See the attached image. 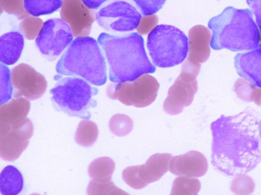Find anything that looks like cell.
Masks as SVG:
<instances>
[{"instance_id": "603a6c76", "label": "cell", "mask_w": 261, "mask_h": 195, "mask_svg": "<svg viewBox=\"0 0 261 195\" xmlns=\"http://www.w3.org/2000/svg\"><path fill=\"white\" fill-rule=\"evenodd\" d=\"M99 130L97 124L88 119H84L80 123L75 133L76 143L79 145L89 147L97 141Z\"/></svg>"}, {"instance_id": "7402d4cb", "label": "cell", "mask_w": 261, "mask_h": 195, "mask_svg": "<svg viewBox=\"0 0 261 195\" xmlns=\"http://www.w3.org/2000/svg\"><path fill=\"white\" fill-rule=\"evenodd\" d=\"M27 13L33 17L55 13L62 7L63 0H23Z\"/></svg>"}, {"instance_id": "44dd1931", "label": "cell", "mask_w": 261, "mask_h": 195, "mask_svg": "<svg viewBox=\"0 0 261 195\" xmlns=\"http://www.w3.org/2000/svg\"><path fill=\"white\" fill-rule=\"evenodd\" d=\"M115 170V162L108 157L95 159L89 166V175L92 180L97 182L111 181Z\"/></svg>"}, {"instance_id": "7c38bea8", "label": "cell", "mask_w": 261, "mask_h": 195, "mask_svg": "<svg viewBox=\"0 0 261 195\" xmlns=\"http://www.w3.org/2000/svg\"><path fill=\"white\" fill-rule=\"evenodd\" d=\"M11 79L14 98L24 96L31 100H36L43 96L48 86L46 77L25 63H21L12 69Z\"/></svg>"}, {"instance_id": "83f0119b", "label": "cell", "mask_w": 261, "mask_h": 195, "mask_svg": "<svg viewBox=\"0 0 261 195\" xmlns=\"http://www.w3.org/2000/svg\"><path fill=\"white\" fill-rule=\"evenodd\" d=\"M43 20L36 17H29L22 19L19 24L20 31L27 39L34 40L43 28Z\"/></svg>"}, {"instance_id": "4fadbf2b", "label": "cell", "mask_w": 261, "mask_h": 195, "mask_svg": "<svg viewBox=\"0 0 261 195\" xmlns=\"http://www.w3.org/2000/svg\"><path fill=\"white\" fill-rule=\"evenodd\" d=\"M61 17L65 21L75 37H88L96 19V13L83 0H63Z\"/></svg>"}, {"instance_id": "e0dca14e", "label": "cell", "mask_w": 261, "mask_h": 195, "mask_svg": "<svg viewBox=\"0 0 261 195\" xmlns=\"http://www.w3.org/2000/svg\"><path fill=\"white\" fill-rule=\"evenodd\" d=\"M31 103L27 99L19 97L0 106V129L24 122L30 113Z\"/></svg>"}, {"instance_id": "cb8c5ba5", "label": "cell", "mask_w": 261, "mask_h": 195, "mask_svg": "<svg viewBox=\"0 0 261 195\" xmlns=\"http://www.w3.org/2000/svg\"><path fill=\"white\" fill-rule=\"evenodd\" d=\"M234 90L239 98L246 102L253 101L261 106V88L253 86L245 79H239L234 85Z\"/></svg>"}, {"instance_id": "2e32d148", "label": "cell", "mask_w": 261, "mask_h": 195, "mask_svg": "<svg viewBox=\"0 0 261 195\" xmlns=\"http://www.w3.org/2000/svg\"><path fill=\"white\" fill-rule=\"evenodd\" d=\"M234 65L239 76L261 88V44L254 50L237 54Z\"/></svg>"}, {"instance_id": "5b68a950", "label": "cell", "mask_w": 261, "mask_h": 195, "mask_svg": "<svg viewBox=\"0 0 261 195\" xmlns=\"http://www.w3.org/2000/svg\"><path fill=\"white\" fill-rule=\"evenodd\" d=\"M54 79L58 82L50 91L54 109L70 117L91 118L90 109L97 105V101L94 99L99 92L97 88L81 77H62L59 75Z\"/></svg>"}, {"instance_id": "30bf717a", "label": "cell", "mask_w": 261, "mask_h": 195, "mask_svg": "<svg viewBox=\"0 0 261 195\" xmlns=\"http://www.w3.org/2000/svg\"><path fill=\"white\" fill-rule=\"evenodd\" d=\"M73 40L71 29L62 19H50L44 22L36 39V44L43 57L54 61L70 46Z\"/></svg>"}, {"instance_id": "e575fe53", "label": "cell", "mask_w": 261, "mask_h": 195, "mask_svg": "<svg viewBox=\"0 0 261 195\" xmlns=\"http://www.w3.org/2000/svg\"><path fill=\"white\" fill-rule=\"evenodd\" d=\"M109 1L110 0H83V3L88 8L93 10H98Z\"/></svg>"}, {"instance_id": "d4e9b609", "label": "cell", "mask_w": 261, "mask_h": 195, "mask_svg": "<svg viewBox=\"0 0 261 195\" xmlns=\"http://www.w3.org/2000/svg\"><path fill=\"white\" fill-rule=\"evenodd\" d=\"M201 188L200 182L197 179L179 176L173 182L171 194L193 195L198 194Z\"/></svg>"}, {"instance_id": "d6a6232c", "label": "cell", "mask_w": 261, "mask_h": 195, "mask_svg": "<svg viewBox=\"0 0 261 195\" xmlns=\"http://www.w3.org/2000/svg\"><path fill=\"white\" fill-rule=\"evenodd\" d=\"M159 18L155 14L144 16L141 18L139 26L137 27V33L140 35L149 34L158 26Z\"/></svg>"}, {"instance_id": "ac0fdd59", "label": "cell", "mask_w": 261, "mask_h": 195, "mask_svg": "<svg viewBox=\"0 0 261 195\" xmlns=\"http://www.w3.org/2000/svg\"><path fill=\"white\" fill-rule=\"evenodd\" d=\"M24 39L16 31L7 32L0 38V61L7 66L15 64L22 53Z\"/></svg>"}, {"instance_id": "9a60e30c", "label": "cell", "mask_w": 261, "mask_h": 195, "mask_svg": "<svg viewBox=\"0 0 261 195\" xmlns=\"http://www.w3.org/2000/svg\"><path fill=\"white\" fill-rule=\"evenodd\" d=\"M212 33L209 29L197 25L190 29L188 39V57L187 60L193 63L206 62L210 55Z\"/></svg>"}, {"instance_id": "5bb4252c", "label": "cell", "mask_w": 261, "mask_h": 195, "mask_svg": "<svg viewBox=\"0 0 261 195\" xmlns=\"http://www.w3.org/2000/svg\"><path fill=\"white\" fill-rule=\"evenodd\" d=\"M208 162L202 153L192 151L175 157H172L169 162V171L178 176L199 178L206 174Z\"/></svg>"}, {"instance_id": "f1b7e54d", "label": "cell", "mask_w": 261, "mask_h": 195, "mask_svg": "<svg viewBox=\"0 0 261 195\" xmlns=\"http://www.w3.org/2000/svg\"><path fill=\"white\" fill-rule=\"evenodd\" d=\"M88 194L90 195L128 194V193L118 188L112 180L109 182H97L92 180L88 185Z\"/></svg>"}, {"instance_id": "484cf974", "label": "cell", "mask_w": 261, "mask_h": 195, "mask_svg": "<svg viewBox=\"0 0 261 195\" xmlns=\"http://www.w3.org/2000/svg\"><path fill=\"white\" fill-rule=\"evenodd\" d=\"M134 123L127 115L117 114L110 119V129L117 136H125L132 132Z\"/></svg>"}, {"instance_id": "7a4b0ae2", "label": "cell", "mask_w": 261, "mask_h": 195, "mask_svg": "<svg viewBox=\"0 0 261 195\" xmlns=\"http://www.w3.org/2000/svg\"><path fill=\"white\" fill-rule=\"evenodd\" d=\"M114 83L134 81L144 74L155 73L145 50L144 38L138 33L116 36L101 33L97 39Z\"/></svg>"}, {"instance_id": "d6986e66", "label": "cell", "mask_w": 261, "mask_h": 195, "mask_svg": "<svg viewBox=\"0 0 261 195\" xmlns=\"http://www.w3.org/2000/svg\"><path fill=\"white\" fill-rule=\"evenodd\" d=\"M171 154L156 153L148 159L146 164L142 165V171L148 183L160 180L168 172Z\"/></svg>"}, {"instance_id": "836d02e7", "label": "cell", "mask_w": 261, "mask_h": 195, "mask_svg": "<svg viewBox=\"0 0 261 195\" xmlns=\"http://www.w3.org/2000/svg\"><path fill=\"white\" fill-rule=\"evenodd\" d=\"M246 3L251 7L255 15V21L261 33V0H246Z\"/></svg>"}, {"instance_id": "ba28073f", "label": "cell", "mask_w": 261, "mask_h": 195, "mask_svg": "<svg viewBox=\"0 0 261 195\" xmlns=\"http://www.w3.org/2000/svg\"><path fill=\"white\" fill-rule=\"evenodd\" d=\"M159 87L155 77L144 74L134 81L110 85L107 94L110 98L118 99L125 105L142 108L155 100Z\"/></svg>"}, {"instance_id": "277c9868", "label": "cell", "mask_w": 261, "mask_h": 195, "mask_svg": "<svg viewBox=\"0 0 261 195\" xmlns=\"http://www.w3.org/2000/svg\"><path fill=\"white\" fill-rule=\"evenodd\" d=\"M56 73L61 76L79 77L95 86L107 82V64L98 41L77 37L58 61Z\"/></svg>"}, {"instance_id": "d590c367", "label": "cell", "mask_w": 261, "mask_h": 195, "mask_svg": "<svg viewBox=\"0 0 261 195\" xmlns=\"http://www.w3.org/2000/svg\"><path fill=\"white\" fill-rule=\"evenodd\" d=\"M259 129H260V134L261 137V120L260 123H259Z\"/></svg>"}, {"instance_id": "4316f807", "label": "cell", "mask_w": 261, "mask_h": 195, "mask_svg": "<svg viewBox=\"0 0 261 195\" xmlns=\"http://www.w3.org/2000/svg\"><path fill=\"white\" fill-rule=\"evenodd\" d=\"M12 79L10 70L4 63H0V104H5L12 98Z\"/></svg>"}, {"instance_id": "8fae6325", "label": "cell", "mask_w": 261, "mask_h": 195, "mask_svg": "<svg viewBox=\"0 0 261 195\" xmlns=\"http://www.w3.org/2000/svg\"><path fill=\"white\" fill-rule=\"evenodd\" d=\"M34 133L30 119L0 129V156L7 161H14L27 149Z\"/></svg>"}, {"instance_id": "4dcf8cb0", "label": "cell", "mask_w": 261, "mask_h": 195, "mask_svg": "<svg viewBox=\"0 0 261 195\" xmlns=\"http://www.w3.org/2000/svg\"><path fill=\"white\" fill-rule=\"evenodd\" d=\"M255 184L249 176L241 175L232 181L231 189L237 194H250L254 190Z\"/></svg>"}, {"instance_id": "3957f363", "label": "cell", "mask_w": 261, "mask_h": 195, "mask_svg": "<svg viewBox=\"0 0 261 195\" xmlns=\"http://www.w3.org/2000/svg\"><path fill=\"white\" fill-rule=\"evenodd\" d=\"M248 9L228 7L222 14L210 20L212 31L210 46L212 49H228L233 52L249 51L258 48L261 33Z\"/></svg>"}, {"instance_id": "f546056e", "label": "cell", "mask_w": 261, "mask_h": 195, "mask_svg": "<svg viewBox=\"0 0 261 195\" xmlns=\"http://www.w3.org/2000/svg\"><path fill=\"white\" fill-rule=\"evenodd\" d=\"M1 14L3 12L9 14H13L18 19H23L30 17L24 8L23 0H0Z\"/></svg>"}, {"instance_id": "ffe728a7", "label": "cell", "mask_w": 261, "mask_h": 195, "mask_svg": "<svg viewBox=\"0 0 261 195\" xmlns=\"http://www.w3.org/2000/svg\"><path fill=\"white\" fill-rule=\"evenodd\" d=\"M23 188L21 172L12 165L7 166L0 174V192L3 195H17Z\"/></svg>"}, {"instance_id": "52a82bcc", "label": "cell", "mask_w": 261, "mask_h": 195, "mask_svg": "<svg viewBox=\"0 0 261 195\" xmlns=\"http://www.w3.org/2000/svg\"><path fill=\"white\" fill-rule=\"evenodd\" d=\"M141 14L130 0H110L96 13L98 25L112 34H126L137 30Z\"/></svg>"}, {"instance_id": "1f68e13d", "label": "cell", "mask_w": 261, "mask_h": 195, "mask_svg": "<svg viewBox=\"0 0 261 195\" xmlns=\"http://www.w3.org/2000/svg\"><path fill=\"white\" fill-rule=\"evenodd\" d=\"M144 16L157 13L164 6L166 0H132Z\"/></svg>"}, {"instance_id": "9c48e42d", "label": "cell", "mask_w": 261, "mask_h": 195, "mask_svg": "<svg viewBox=\"0 0 261 195\" xmlns=\"http://www.w3.org/2000/svg\"><path fill=\"white\" fill-rule=\"evenodd\" d=\"M200 63H193L186 59L182 72L168 90V97L163 109L170 115L182 113L185 106H190L198 90L197 77L200 70Z\"/></svg>"}, {"instance_id": "6da1fadb", "label": "cell", "mask_w": 261, "mask_h": 195, "mask_svg": "<svg viewBox=\"0 0 261 195\" xmlns=\"http://www.w3.org/2000/svg\"><path fill=\"white\" fill-rule=\"evenodd\" d=\"M259 120L253 109L212 123V164L228 176L251 172L261 161Z\"/></svg>"}, {"instance_id": "8992f818", "label": "cell", "mask_w": 261, "mask_h": 195, "mask_svg": "<svg viewBox=\"0 0 261 195\" xmlns=\"http://www.w3.org/2000/svg\"><path fill=\"white\" fill-rule=\"evenodd\" d=\"M147 48L155 66L172 68L187 59L188 39L182 31L171 25L161 24L148 36Z\"/></svg>"}]
</instances>
